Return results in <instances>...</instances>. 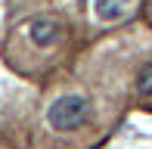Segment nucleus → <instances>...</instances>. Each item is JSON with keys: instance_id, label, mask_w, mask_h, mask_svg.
<instances>
[{"instance_id": "1", "label": "nucleus", "mask_w": 152, "mask_h": 149, "mask_svg": "<svg viewBox=\"0 0 152 149\" xmlns=\"http://www.w3.org/2000/svg\"><path fill=\"white\" fill-rule=\"evenodd\" d=\"M90 118V103L78 93H65V96L53 99V106L47 109V124L53 131H75Z\"/></svg>"}, {"instance_id": "2", "label": "nucleus", "mask_w": 152, "mask_h": 149, "mask_svg": "<svg viewBox=\"0 0 152 149\" xmlns=\"http://www.w3.org/2000/svg\"><path fill=\"white\" fill-rule=\"evenodd\" d=\"M28 37H31L37 47H53V44L62 37V25L56 22V19L40 16V19H34V22L28 25Z\"/></svg>"}, {"instance_id": "3", "label": "nucleus", "mask_w": 152, "mask_h": 149, "mask_svg": "<svg viewBox=\"0 0 152 149\" xmlns=\"http://www.w3.org/2000/svg\"><path fill=\"white\" fill-rule=\"evenodd\" d=\"M130 6H134V0H93V16L99 22H118L127 16Z\"/></svg>"}, {"instance_id": "4", "label": "nucleus", "mask_w": 152, "mask_h": 149, "mask_svg": "<svg viewBox=\"0 0 152 149\" xmlns=\"http://www.w3.org/2000/svg\"><path fill=\"white\" fill-rule=\"evenodd\" d=\"M137 90H140V96H143V99H152V65H143V69H140Z\"/></svg>"}]
</instances>
